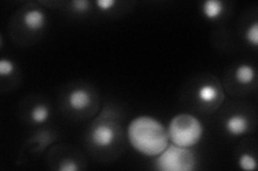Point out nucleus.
I'll use <instances>...</instances> for the list:
<instances>
[{
  "mask_svg": "<svg viewBox=\"0 0 258 171\" xmlns=\"http://www.w3.org/2000/svg\"><path fill=\"white\" fill-rule=\"evenodd\" d=\"M127 137L133 148L148 157H156L170 143L167 127L151 116L133 119L127 127Z\"/></svg>",
  "mask_w": 258,
  "mask_h": 171,
  "instance_id": "nucleus-1",
  "label": "nucleus"
},
{
  "mask_svg": "<svg viewBox=\"0 0 258 171\" xmlns=\"http://www.w3.org/2000/svg\"><path fill=\"white\" fill-rule=\"evenodd\" d=\"M169 140L183 148H192L204 137L205 128L201 121L189 113L174 116L167 127Z\"/></svg>",
  "mask_w": 258,
  "mask_h": 171,
  "instance_id": "nucleus-2",
  "label": "nucleus"
},
{
  "mask_svg": "<svg viewBox=\"0 0 258 171\" xmlns=\"http://www.w3.org/2000/svg\"><path fill=\"white\" fill-rule=\"evenodd\" d=\"M196 156L191 148L169 143L155 157L154 166L160 171H192L196 169Z\"/></svg>",
  "mask_w": 258,
  "mask_h": 171,
  "instance_id": "nucleus-3",
  "label": "nucleus"
},
{
  "mask_svg": "<svg viewBox=\"0 0 258 171\" xmlns=\"http://www.w3.org/2000/svg\"><path fill=\"white\" fill-rule=\"evenodd\" d=\"M91 139L98 148H108L115 139L114 129L108 124L97 125L92 131Z\"/></svg>",
  "mask_w": 258,
  "mask_h": 171,
  "instance_id": "nucleus-4",
  "label": "nucleus"
},
{
  "mask_svg": "<svg viewBox=\"0 0 258 171\" xmlns=\"http://www.w3.org/2000/svg\"><path fill=\"white\" fill-rule=\"evenodd\" d=\"M23 24L29 31H39L45 27L46 15L39 9H30L23 15Z\"/></svg>",
  "mask_w": 258,
  "mask_h": 171,
  "instance_id": "nucleus-5",
  "label": "nucleus"
},
{
  "mask_svg": "<svg viewBox=\"0 0 258 171\" xmlns=\"http://www.w3.org/2000/svg\"><path fill=\"white\" fill-rule=\"evenodd\" d=\"M91 94L83 88H77L68 95V105L72 110L81 111L86 109L91 104Z\"/></svg>",
  "mask_w": 258,
  "mask_h": 171,
  "instance_id": "nucleus-6",
  "label": "nucleus"
},
{
  "mask_svg": "<svg viewBox=\"0 0 258 171\" xmlns=\"http://www.w3.org/2000/svg\"><path fill=\"white\" fill-rule=\"evenodd\" d=\"M225 128L231 136L243 135L248 131V120L245 116L236 113L226 120Z\"/></svg>",
  "mask_w": 258,
  "mask_h": 171,
  "instance_id": "nucleus-7",
  "label": "nucleus"
},
{
  "mask_svg": "<svg viewBox=\"0 0 258 171\" xmlns=\"http://www.w3.org/2000/svg\"><path fill=\"white\" fill-rule=\"evenodd\" d=\"M203 14L209 21H215L220 19L224 13L225 6L221 0H207L203 4Z\"/></svg>",
  "mask_w": 258,
  "mask_h": 171,
  "instance_id": "nucleus-8",
  "label": "nucleus"
},
{
  "mask_svg": "<svg viewBox=\"0 0 258 171\" xmlns=\"http://www.w3.org/2000/svg\"><path fill=\"white\" fill-rule=\"evenodd\" d=\"M256 77V72L251 64L243 63L239 66L235 71V79L240 85L252 84Z\"/></svg>",
  "mask_w": 258,
  "mask_h": 171,
  "instance_id": "nucleus-9",
  "label": "nucleus"
},
{
  "mask_svg": "<svg viewBox=\"0 0 258 171\" xmlns=\"http://www.w3.org/2000/svg\"><path fill=\"white\" fill-rule=\"evenodd\" d=\"M217 96H219V90L212 84H205L200 86L197 91L198 100L204 104H212L214 101H216Z\"/></svg>",
  "mask_w": 258,
  "mask_h": 171,
  "instance_id": "nucleus-10",
  "label": "nucleus"
},
{
  "mask_svg": "<svg viewBox=\"0 0 258 171\" xmlns=\"http://www.w3.org/2000/svg\"><path fill=\"white\" fill-rule=\"evenodd\" d=\"M50 118V109L44 104H38L30 111V119L36 124H43Z\"/></svg>",
  "mask_w": 258,
  "mask_h": 171,
  "instance_id": "nucleus-11",
  "label": "nucleus"
},
{
  "mask_svg": "<svg viewBox=\"0 0 258 171\" xmlns=\"http://www.w3.org/2000/svg\"><path fill=\"white\" fill-rule=\"evenodd\" d=\"M238 165L242 170L253 171V170H256L257 168V161L252 154L244 153L239 157Z\"/></svg>",
  "mask_w": 258,
  "mask_h": 171,
  "instance_id": "nucleus-12",
  "label": "nucleus"
},
{
  "mask_svg": "<svg viewBox=\"0 0 258 171\" xmlns=\"http://www.w3.org/2000/svg\"><path fill=\"white\" fill-rule=\"evenodd\" d=\"M244 38L249 45H252L253 47L258 46V22L257 21H255L246 28Z\"/></svg>",
  "mask_w": 258,
  "mask_h": 171,
  "instance_id": "nucleus-13",
  "label": "nucleus"
},
{
  "mask_svg": "<svg viewBox=\"0 0 258 171\" xmlns=\"http://www.w3.org/2000/svg\"><path fill=\"white\" fill-rule=\"evenodd\" d=\"M14 70H15L14 63L10 59L3 58L0 60V75L3 77L11 75L14 72Z\"/></svg>",
  "mask_w": 258,
  "mask_h": 171,
  "instance_id": "nucleus-14",
  "label": "nucleus"
},
{
  "mask_svg": "<svg viewBox=\"0 0 258 171\" xmlns=\"http://www.w3.org/2000/svg\"><path fill=\"white\" fill-rule=\"evenodd\" d=\"M71 6L78 13H84L90 9V2L87 0H75L71 3Z\"/></svg>",
  "mask_w": 258,
  "mask_h": 171,
  "instance_id": "nucleus-15",
  "label": "nucleus"
},
{
  "mask_svg": "<svg viewBox=\"0 0 258 171\" xmlns=\"http://www.w3.org/2000/svg\"><path fill=\"white\" fill-rule=\"evenodd\" d=\"M97 7L102 11H109L116 5V0H97L96 2Z\"/></svg>",
  "mask_w": 258,
  "mask_h": 171,
  "instance_id": "nucleus-16",
  "label": "nucleus"
},
{
  "mask_svg": "<svg viewBox=\"0 0 258 171\" xmlns=\"http://www.w3.org/2000/svg\"><path fill=\"white\" fill-rule=\"evenodd\" d=\"M58 170L60 171H77L80 170L79 165H77V162L75 160L67 159L61 162V165L59 166Z\"/></svg>",
  "mask_w": 258,
  "mask_h": 171,
  "instance_id": "nucleus-17",
  "label": "nucleus"
}]
</instances>
